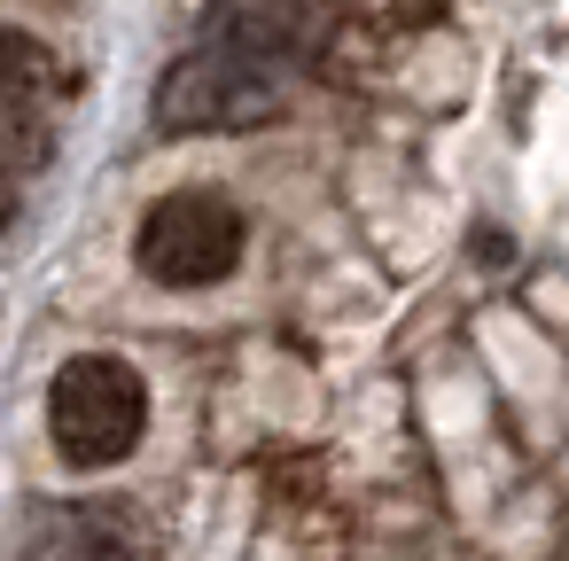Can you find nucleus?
<instances>
[{"mask_svg":"<svg viewBox=\"0 0 569 561\" xmlns=\"http://www.w3.org/2000/svg\"><path fill=\"white\" fill-rule=\"evenodd\" d=\"M320 40H328L320 0H211V9H203V48L242 56V63L273 71V79L289 63H305Z\"/></svg>","mask_w":569,"mask_h":561,"instance_id":"20e7f679","label":"nucleus"},{"mask_svg":"<svg viewBox=\"0 0 569 561\" xmlns=\"http://www.w3.org/2000/svg\"><path fill=\"white\" fill-rule=\"evenodd\" d=\"M9 219H17V188L0 180V234H9Z\"/></svg>","mask_w":569,"mask_h":561,"instance_id":"423d86ee","label":"nucleus"},{"mask_svg":"<svg viewBox=\"0 0 569 561\" xmlns=\"http://www.w3.org/2000/svg\"><path fill=\"white\" fill-rule=\"evenodd\" d=\"M281 118V79L242 63V56H219V48H196L164 71L157 87V133L188 141V133H250Z\"/></svg>","mask_w":569,"mask_h":561,"instance_id":"7ed1b4c3","label":"nucleus"},{"mask_svg":"<svg viewBox=\"0 0 569 561\" xmlns=\"http://www.w3.org/2000/svg\"><path fill=\"white\" fill-rule=\"evenodd\" d=\"M56 87V56L17 32V24H0V102H24V94H48Z\"/></svg>","mask_w":569,"mask_h":561,"instance_id":"39448f33","label":"nucleus"},{"mask_svg":"<svg viewBox=\"0 0 569 561\" xmlns=\"http://www.w3.org/2000/svg\"><path fill=\"white\" fill-rule=\"evenodd\" d=\"M149 429V390L118 351H79L48 382V437L71 468H118Z\"/></svg>","mask_w":569,"mask_h":561,"instance_id":"f257e3e1","label":"nucleus"},{"mask_svg":"<svg viewBox=\"0 0 569 561\" xmlns=\"http://www.w3.org/2000/svg\"><path fill=\"white\" fill-rule=\"evenodd\" d=\"M133 258L164 289H211L242 266V211L211 188H172V196L149 203V219L133 234Z\"/></svg>","mask_w":569,"mask_h":561,"instance_id":"f03ea898","label":"nucleus"}]
</instances>
